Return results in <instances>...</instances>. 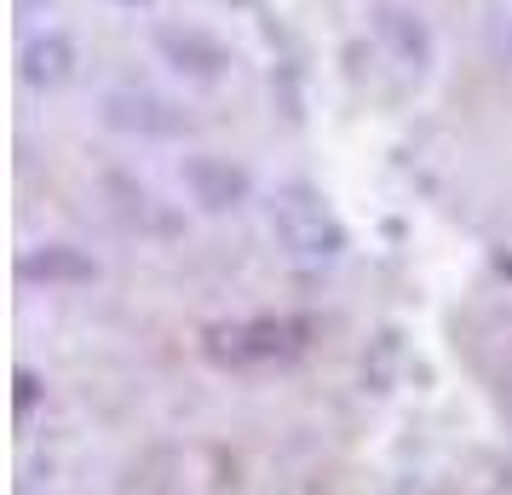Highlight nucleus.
<instances>
[{
	"label": "nucleus",
	"mask_w": 512,
	"mask_h": 495,
	"mask_svg": "<svg viewBox=\"0 0 512 495\" xmlns=\"http://www.w3.org/2000/svg\"><path fill=\"white\" fill-rule=\"evenodd\" d=\"M265 225H271V242H277V254L288 265H300V271H328V265H340L346 254V225H340V213L328 208L323 190L311 185H277L265 196Z\"/></svg>",
	"instance_id": "obj_1"
},
{
	"label": "nucleus",
	"mask_w": 512,
	"mask_h": 495,
	"mask_svg": "<svg viewBox=\"0 0 512 495\" xmlns=\"http://www.w3.org/2000/svg\"><path fill=\"white\" fill-rule=\"evenodd\" d=\"M305 346H311L305 317H242V323H225L208 334L213 363H225V369H271V363L300 357Z\"/></svg>",
	"instance_id": "obj_2"
},
{
	"label": "nucleus",
	"mask_w": 512,
	"mask_h": 495,
	"mask_svg": "<svg viewBox=\"0 0 512 495\" xmlns=\"http://www.w3.org/2000/svg\"><path fill=\"white\" fill-rule=\"evenodd\" d=\"M369 41H374V58H380L403 87H415V93H420V87L432 81V64H438V35H432V24L420 18L415 6H397V0L374 6V12H369Z\"/></svg>",
	"instance_id": "obj_3"
},
{
	"label": "nucleus",
	"mask_w": 512,
	"mask_h": 495,
	"mask_svg": "<svg viewBox=\"0 0 512 495\" xmlns=\"http://www.w3.org/2000/svg\"><path fill=\"white\" fill-rule=\"evenodd\" d=\"M98 121L110 127V133H121V139H144V144H156V139H179L190 121L185 110L173 104V98L162 93H150V87H110V93L98 98Z\"/></svg>",
	"instance_id": "obj_4"
},
{
	"label": "nucleus",
	"mask_w": 512,
	"mask_h": 495,
	"mask_svg": "<svg viewBox=\"0 0 512 495\" xmlns=\"http://www.w3.org/2000/svg\"><path fill=\"white\" fill-rule=\"evenodd\" d=\"M81 75V47L70 29H29L18 47V81L29 93H58Z\"/></svg>",
	"instance_id": "obj_5"
},
{
	"label": "nucleus",
	"mask_w": 512,
	"mask_h": 495,
	"mask_svg": "<svg viewBox=\"0 0 512 495\" xmlns=\"http://www.w3.org/2000/svg\"><path fill=\"white\" fill-rule=\"evenodd\" d=\"M156 52L167 58V70L190 75V81H225V52L208 29H190V24H162L156 29Z\"/></svg>",
	"instance_id": "obj_6"
},
{
	"label": "nucleus",
	"mask_w": 512,
	"mask_h": 495,
	"mask_svg": "<svg viewBox=\"0 0 512 495\" xmlns=\"http://www.w3.org/2000/svg\"><path fill=\"white\" fill-rule=\"evenodd\" d=\"M495 47H501V58L512 64V6H501V18H495Z\"/></svg>",
	"instance_id": "obj_7"
}]
</instances>
